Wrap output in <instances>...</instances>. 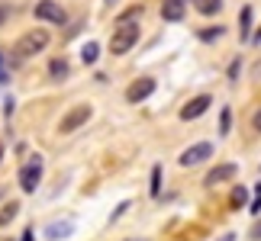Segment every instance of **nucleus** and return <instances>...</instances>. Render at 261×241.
Returning a JSON list of instances; mask_svg holds the SVG:
<instances>
[{"label":"nucleus","instance_id":"nucleus-1","mask_svg":"<svg viewBox=\"0 0 261 241\" xmlns=\"http://www.w3.org/2000/svg\"><path fill=\"white\" fill-rule=\"evenodd\" d=\"M45 45H48V33H45V29H29V33H23L16 39L13 58H16V62H26V58L45 52Z\"/></svg>","mask_w":261,"mask_h":241},{"label":"nucleus","instance_id":"nucleus-2","mask_svg":"<svg viewBox=\"0 0 261 241\" xmlns=\"http://www.w3.org/2000/svg\"><path fill=\"white\" fill-rule=\"evenodd\" d=\"M136 42H139V23H119L113 39H110V52H113V55H126Z\"/></svg>","mask_w":261,"mask_h":241},{"label":"nucleus","instance_id":"nucleus-3","mask_svg":"<svg viewBox=\"0 0 261 241\" xmlns=\"http://www.w3.org/2000/svg\"><path fill=\"white\" fill-rule=\"evenodd\" d=\"M94 116V109H90L87 103H77V106H71L68 109V113L62 116V123H58V132L62 135H71V132H77V129H81L87 119Z\"/></svg>","mask_w":261,"mask_h":241},{"label":"nucleus","instance_id":"nucleus-4","mask_svg":"<svg viewBox=\"0 0 261 241\" xmlns=\"http://www.w3.org/2000/svg\"><path fill=\"white\" fill-rule=\"evenodd\" d=\"M39 180H42V158L33 155L23 164V170H19V190H23V193H36Z\"/></svg>","mask_w":261,"mask_h":241},{"label":"nucleus","instance_id":"nucleus-5","mask_svg":"<svg viewBox=\"0 0 261 241\" xmlns=\"http://www.w3.org/2000/svg\"><path fill=\"white\" fill-rule=\"evenodd\" d=\"M213 158V145L210 142H197V145H190L184 148V155H180V167H197V164H203V161Z\"/></svg>","mask_w":261,"mask_h":241},{"label":"nucleus","instance_id":"nucleus-6","mask_svg":"<svg viewBox=\"0 0 261 241\" xmlns=\"http://www.w3.org/2000/svg\"><path fill=\"white\" fill-rule=\"evenodd\" d=\"M33 13H36V19H45V23H55V26L65 23V10L58 7L55 0H39Z\"/></svg>","mask_w":261,"mask_h":241},{"label":"nucleus","instance_id":"nucleus-7","mask_svg":"<svg viewBox=\"0 0 261 241\" xmlns=\"http://www.w3.org/2000/svg\"><path fill=\"white\" fill-rule=\"evenodd\" d=\"M210 106H213V97H210V94H200V97L190 100V103H184V109H180V119H184V123H190V119H200Z\"/></svg>","mask_w":261,"mask_h":241},{"label":"nucleus","instance_id":"nucleus-8","mask_svg":"<svg viewBox=\"0 0 261 241\" xmlns=\"http://www.w3.org/2000/svg\"><path fill=\"white\" fill-rule=\"evenodd\" d=\"M152 94H155V80H152V77H139V80H133V84H129L126 100H129V103H142V100H148Z\"/></svg>","mask_w":261,"mask_h":241},{"label":"nucleus","instance_id":"nucleus-9","mask_svg":"<svg viewBox=\"0 0 261 241\" xmlns=\"http://www.w3.org/2000/svg\"><path fill=\"white\" fill-rule=\"evenodd\" d=\"M236 174H239L236 164H219V167H213V170L203 177V184H206V187H219V184H226V180H232Z\"/></svg>","mask_w":261,"mask_h":241},{"label":"nucleus","instance_id":"nucleus-10","mask_svg":"<svg viewBox=\"0 0 261 241\" xmlns=\"http://www.w3.org/2000/svg\"><path fill=\"white\" fill-rule=\"evenodd\" d=\"M162 16L168 19V23H180V19H184V0H165Z\"/></svg>","mask_w":261,"mask_h":241},{"label":"nucleus","instance_id":"nucleus-11","mask_svg":"<svg viewBox=\"0 0 261 241\" xmlns=\"http://www.w3.org/2000/svg\"><path fill=\"white\" fill-rule=\"evenodd\" d=\"M16 216H19V203H16V199H10V203H4V206H0V228H4V225H10Z\"/></svg>","mask_w":261,"mask_h":241},{"label":"nucleus","instance_id":"nucleus-12","mask_svg":"<svg viewBox=\"0 0 261 241\" xmlns=\"http://www.w3.org/2000/svg\"><path fill=\"white\" fill-rule=\"evenodd\" d=\"M194 7H197V13H203V16H213L223 10V0H194Z\"/></svg>","mask_w":261,"mask_h":241},{"label":"nucleus","instance_id":"nucleus-13","mask_svg":"<svg viewBox=\"0 0 261 241\" xmlns=\"http://www.w3.org/2000/svg\"><path fill=\"white\" fill-rule=\"evenodd\" d=\"M239 33L242 39L252 36V7H242V13H239Z\"/></svg>","mask_w":261,"mask_h":241},{"label":"nucleus","instance_id":"nucleus-14","mask_svg":"<svg viewBox=\"0 0 261 241\" xmlns=\"http://www.w3.org/2000/svg\"><path fill=\"white\" fill-rule=\"evenodd\" d=\"M71 228H74L71 222H55V225H48L45 235L48 238H68V235H71Z\"/></svg>","mask_w":261,"mask_h":241},{"label":"nucleus","instance_id":"nucleus-15","mask_svg":"<svg viewBox=\"0 0 261 241\" xmlns=\"http://www.w3.org/2000/svg\"><path fill=\"white\" fill-rule=\"evenodd\" d=\"M48 74H52V80L68 77V62H65V58H55V62L48 65Z\"/></svg>","mask_w":261,"mask_h":241},{"label":"nucleus","instance_id":"nucleus-16","mask_svg":"<svg viewBox=\"0 0 261 241\" xmlns=\"http://www.w3.org/2000/svg\"><path fill=\"white\" fill-rule=\"evenodd\" d=\"M97 55H100V45H97V42H87V45L81 48V62H84V65H94Z\"/></svg>","mask_w":261,"mask_h":241},{"label":"nucleus","instance_id":"nucleus-17","mask_svg":"<svg viewBox=\"0 0 261 241\" xmlns=\"http://www.w3.org/2000/svg\"><path fill=\"white\" fill-rule=\"evenodd\" d=\"M223 33H226L223 26H210V29H200V39H203V42H213V39H219Z\"/></svg>","mask_w":261,"mask_h":241},{"label":"nucleus","instance_id":"nucleus-18","mask_svg":"<svg viewBox=\"0 0 261 241\" xmlns=\"http://www.w3.org/2000/svg\"><path fill=\"white\" fill-rule=\"evenodd\" d=\"M139 16H142V7H129V10H126V13H123V16H119V19H116V26H119V23H136V19H139Z\"/></svg>","mask_w":261,"mask_h":241},{"label":"nucleus","instance_id":"nucleus-19","mask_svg":"<svg viewBox=\"0 0 261 241\" xmlns=\"http://www.w3.org/2000/svg\"><path fill=\"white\" fill-rule=\"evenodd\" d=\"M229 129H232V113L223 109V113H219V135H229Z\"/></svg>","mask_w":261,"mask_h":241},{"label":"nucleus","instance_id":"nucleus-20","mask_svg":"<svg viewBox=\"0 0 261 241\" xmlns=\"http://www.w3.org/2000/svg\"><path fill=\"white\" fill-rule=\"evenodd\" d=\"M245 199H248L245 187H236V190H232V209H242V206H245Z\"/></svg>","mask_w":261,"mask_h":241},{"label":"nucleus","instance_id":"nucleus-21","mask_svg":"<svg viewBox=\"0 0 261 241\" xmlns=\"http://www.w3.org/2000/svg\"><path fill=\"white\" fill-rule=\"evenodd\" d=\"M158 193H162V167H152V196H158Z\"/></svg>","mask_w":261,"mask_h":241},{"label":"nucleus","instance_id":"nucleus-22","mask_svg":"<svg viewBox=\"0 0 261 241\" xmlns=\"http://www.w3.org/2000/svg\"><path fill=\"white\" fill-rule=\"evenodd\" d=\"M239 65H242V62H239V58H236L232 65H229V80H236V77H239Z\"/></svg>","mask_w":261,"mask_h":241},{"label":"nucleus","instance_id":"nucleus-23","mask_svg":"<svg viewBox=\"0 0 261 241\" xmlns=\"http://www.w3.org/2000/svg\"><path fill=\"white\" fill-rule=\"evenodd\" d=\"M252 126H255L258 132H261V109H258V113H255V119H252Z\"/></svg>","mask_w":261,"mask_h":241},{"label":"nucleus","instance_id":"nucleus-24","mask_svg":"<svg viewBox=\"0 0 261 241\" xmlns=\"http://www.w3.org/2000/svg\"><path fill=\"white\" fill-rule=\"evenodd\" d=\"M252 238H255V241H261V222H258V225L252 228Z\"/></svg>","mask_w":261,"mask_h":241},{"label":"nucleus","instance_id":"nucleus-25","mask_svg":"<svg viewBox=\"0 0 261 241\" xmlns=\"http://www.w3.org/2000/svg\"><path fill=\"white\" fill-rule=\"evenodd\" d=\"M23 241H33V228H29V232L23 235Z\"/></svg>","mask_w":261,"mask_h":241},{"label":"nucleus","instance_id":"nucleus-26","mask_svg":"<svg viewBox=\"0 0 261 241\" xmlns=\"http://www.w3.org/2000/svg\"><path fill=\"white\" fill-rule=\"evenodd\" d=\"M223 241H236V235H223Z\"/></svg>","mask_w":261,"mask_h":241},{"label":"nucleus","instance_id":"nucleus-27","mask_svg":"<svg viewBox=\"0 0 261 241\" xmlns=\"http://www.w3.org/2000/svg\"><path fill=\"white\" fill-rule=\"evenodd\" d=\"M4 16H7V10H4V7H0V19H4Z\"/></svg>","mask_w":261,"mask_h":241},{"label":"nucleus","instance_id":"nucleus-28","mask_svg":"<svg viewBox=\"0 0 261 241\" xmlns=\"http://www.w3.org/2000/svg\"><path fill=\"white\" fill-rule=\"evenodd\" d=\"M255 42H261V29H258V36H255Z\"/></svg>","mask_w":261,"mask_h":241},{"label":"nucleus","instance_id":"nucleus-29","mask_svg":"<svg viewBox=\"0 0 261 241\" xmlns=\"http://www.w3.org/2000/svg\"><path fill=\"white\" fill-rule=\"evenodd\" d=\"M4 193H7V190H4V187H0V199H4Z\"/></svg>","mask_w":261,"mask_h":241},{"label":"nucleus","instance_id":"nucleus-30","mask_svg":"<svg viewBox=\"0 0 261 241\" xmlns=\"http://www.w3.org/2000/svg\"><path fill=\"white\" fill-rule=\"evenodd\" d=\"M0 161H4V145H0Z\"/></svg>","mask_w":261,"mask_h":241},{"label":"nucleus","instance_id":"nucleus-31","mask_svg":"<svg viewBox=\"0 0 261 241\" xmlns=\"http://www.w3.org/2000/svg\"><path fill=\"white\" fill-rule=\"evenodd\" d=\"M107 4H113V0H107Z\"/></svg>","mask_w":261,"mask_h":241}]
</instances>
